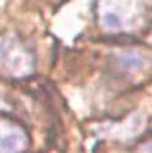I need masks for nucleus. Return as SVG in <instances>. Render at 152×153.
I'll return each instance as SVG.
<instances>
[{
	"instance_id": "obj_1",
	"label": "nucleus",
	"mask_w": 152,
	"mask_h": 153,
	"mask_svg": "<svg viewBox=\"0 0 152 153\" xmlns=\"http://www.w3.org/2000/svg\"><path fill=\"white\" fill-rule=\"evenodd\" d=\"M143 13L141 0H100L99 16L106 30L118 32L134 27Z\"/></svg>"
},
{
	"instance_id": "obj_2",
	"label": "nucleus",
	"mask_w": 152,
	"mask_h": 153,
	"mask_svg": "<svg viewBox=\"0 0 152 153\" xmlns=\"http://www.w3.org/2000/svg\"><path fill=\"white\" fill-rule=\"evenodd\" d=\"M116 64L123 71H138L145 66V55L138 50H125L116 55Z\"/></svg>"
},
{
	"instance_id": "obj_3",
	"label": "nucleus",
	"mask_w": 152,
	"mask_h": 153,
	"mask_svg": "<svg viewBox=\"0 0 152 153\" xmlns=\"http://www.w3.org/2000/svg\"><path fill=\"white\" fill-rule=\"evenodd\" d=\"M18 144H20V135H18V134H9V135H5V137L0 141V148H4V150L16 148Z\"/></svg>"
}]
</instances>
